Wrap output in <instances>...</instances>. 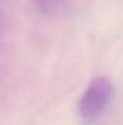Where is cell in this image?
Instances as JSON below:
<instances>
[{
    "instance_id": "obj_2",
    "label": "cell",
    "mask_w": 123,
    "mask_h": 125,
    "mask_svg": "<svg viewBox=\"0 0 123 125\" xmlns=\"http://www.w3.org/2000/svg\"><path fill=\"white\" fill-rule=\"evenodd\" d=\"M35 4L43 15L56 16L64 10L66 0H35Z\"/></svg>"
},
{
    "instance_id": "obj_1",
    "label": "cell",
    "mask_w": 123,
    "mask_h": 125,
    "mask_svg": "<svg viewBox=\"0 0 123 125\" xmlns=\"http://www.w3.org/2000/svg\"><path fill=\"white\" fill-rule=\"evenodd\" d=\"M114 98V85L105 77L93 79L83 92L79 111L82 119L87 123H94L100 119L109 108Z\"/></svg>"
}]
</instances>
